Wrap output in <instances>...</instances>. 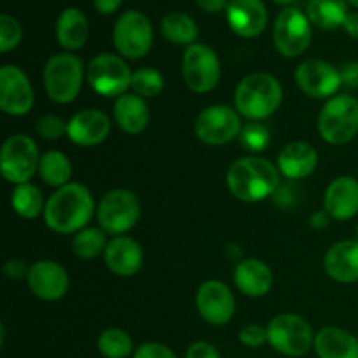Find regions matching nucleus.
Returning <instances> with one entry per match:
<instances>
[{
	"label": "nucleus",
	"mask_w": 358,
	"mask_h": 358,
	"mask_svg": "<svg viewBox=\"0 0 358 358\" xmlns=\"http://www.w3.org/2000/svg\"><path fill=\"white\" fill-rule=\"evenodd\" d=\"M94 198L90 189L77 182L56 189L45 201L44 222L58 234H76L87 226L94 215Z\"/></svg>",
	"instance_id": "1"
},
{
	"label": "nucleus",
	"mask_w": 358,
	"mask_h": 358,
	"mask_svg": "<svg viewBox=\"0 0 358 358\" xmlns=\"http://www.w3.org/2000/svg\"><path fill=\"white\" fill-rule=\"evenodd\" d=\"M226 180L234 198L245 203H259L276 194L280 189V170L264 157L247 156L231 164Z\"/></svg>",
	"instance_id": "2"
},
{
	"label": "nucleus",
	"mask_w": 358,
	"mask_h": 358,
	"mask_svg": "<svg viewBox=\"0 0 358 358\" xmlns=\"http://www.w3.org/2000/svg\"><path fill=\"white\" fill-rule=\"evenodd\" d=\"M283 100V87L275 76L255 72L243 77L234 90V108L250 121H262L275 114Z\"/></svg>",
	"instance_id": "3"
},
{
	"label": "nucleus",
	"mask_w": 358,
	"mask_h": 358,
	"mask_svg": "<svg viewBox=\"0 0 358 358\" xmlns=\"http://www.w3.org/2000/svg\"><path fill=\"white\" fill-rule=\"evenodd\" d=\"M83 79V59L72 52H59L51 56L42 73L45 93L55 103L59 105L72 103L79 96Z\"/></svg>",
	"instance_id": "4"
},
{
	"label": "nucleus",
	"mask_w": 358,
	"mask_h": 358,
	"mask_svg": "<svg viewBox=\"0 0 358 358\" xmlns=\"http://www.w3.org/2000/svg\"><path fill=\"white\" fill-rule=\"evenodd\" d=\"M318 133L331 145H345L358 133V100L350 94H338L325 101L318 114Z\"/></svg>",
	"instance_id": "5"
},
{
	"label": "nucleus",
	"mask_w": 358,
	"mask_h": 358,
	"mask_svg": "<svg viewBox=\"0 0 358 358\" xmlns=\"http://www.w3.org/2000/svg\"><path fill=\"white\" fill-rule=\"evenodd\" d=\"M142 206L135 192L129 189H114L103 194L96 208L100 229L112 236H122L140 220Z\"/></svg>",
	"instance_id": "6"
},
{
	"label": "nucleus",
	"mask_w": 358,
	"mask_h": 358,
	"mask_svg": "<svg viewBox=\"0 0 358 358\" xmlns=\"http://www.w3.org/2000/svg\"><path fill=\"white\" fill-rule=\"evenodd\" d=\"M268 343L285 357H304L315 345L311 325L294 313L276 315L268 324Z\"/></svg>",
	"instance_id": "7"
},
{
	"label": "nucleus",
	"mask_w": 358,
	"mask_h": 358,
	"mask_svg": "<svg viewBox=\"0 0 358 358\" xmlns=\"http://www.w3.org/2000/svg\"><path fill=\"white\" fill-rule=\"evenodd\" d=\"M41 154L31 136L17 133L3 142L0 152V170L3 178L10 184H27L35 173H38Z\"/></svg>",
	"instance_id": "8"
},
{
	"label": "nucleus",
	"mask_w": 358,
	"mask_h": 358,
	"mask_svg": "<svg viewBox=\"0 0 358 358\" xmlns=\"http://www.w3.org/2000/svg\"><path fill=\"white\" fill-rule=\"evenodd\" d=\"M86 77L94 93L105 98H119L128 93V87H131L133 72L124 58L110 52H101L90 62Z\"/></svg>",
	"instance_id": "9"
},
{
	"label": "nucleus",
	"mask_w": 358,
	"mask_h": 358,
	"mask_svg": "<svg viewBox=\"0 0 358 358\" xmlns=\"http://www.w3.org/2000/svg\"><path fill=\"white\" fill-rule=\"evenodd\" d=\"M220 59L212 48L192 44L185 49L182 58V77L192 93H210L220 80Z\"/></svg>",
	"instance_id": "10"
},
{
	"label": "nucleus",
	"mask_w": 358,
	"mask_h": 358,
	"mask_svg": "<svg viewBox=\"0 0 358 358\" xmlns=\"http://www.w3.org/2000/svg\"><path fill=\"white\" fill-rule=\"evenodd\" d=\"M154 31L150 20L140 10H126L114 27V45L122 58L138 59L150 51Z\"/></svg>",
	"instance_id": "11"
},
{
	"label": "nucleus",
	"mask_w": 358,
	"mask_h": 358,
	"mask_svg": "<svg viewBox=\"0 0 358 358\" xmlns=\"http://www.w3.org/2000/svg\"><path fill=\"white\" fill-rule=\"evenodd\" d=\"M311 21L297 7H285L276 16L273 28V41L280 55L297 58L311 44Z\"/></svg>",
	"instance_id": "12"
},
{
	"label": "nucleus",
	"mask_w": 358,
	"mask_h": 358,
	"mask_svg": "<svg viewBox=\"0 0 358 358\" xmlns=\"http://www.w3.org/2000/svg\"><path fill=\"white\" fill-rule=\"evenodd\" d=\"M241 119L236 108L227 105H212L199 112L194 122V133L206 145H224L240 136Z\"/></svg>",
	"instance_id": "13"
},
{
	"label": "nucleus",
	"mask_w": 358,
	"mask_h": 358,
	"mask_svg": "<svg viewBox=\"0 0 358 358\" xmlns=\"http://www.w3.org/2000/svg\"><path fill=\"white\" fill-rule=\"evenodd\" d=\"M34 101V87L27 73L16 65H3L0 69V108L3 114L13 117L27 115Z\"/></svg>",
	"instance_id": "14"
},
{
	"label": "nucleus",
	"mask_w": 358,
	"mask_h": 358,
	"mask_svg": "<svg viewBox=\"0 0 358 358\" xmlns=\"http://www.w3.org/2000/svg\"><path fill=\"white\" fill-rule=\"evenodd\" d=\"M196 308L203 320L210 325H226L236 313V299L226 283L208 280L196 292Z\"/></svg>",
	"instance_id": "15"
},
{
	"label": "nucleus",
	"mask_w": 358,
	"mask_h": 358,
	"mask_svg": "<svg viewBox=\"0 0 358 358\" xmlns=\"http://www.w3.org/2000/svg\"><path fill=\"white\" fill-rule=\"evenodd\" d=\"M296 83L311 98H332L343 86L341 72L324 59H304L296 70Z\"/></svg>",
	"instance_id": "16"
},
{
	"label": "nucleus",
	"mask_w": 358,
	"mask_h": 358,
	"mask_svg": "<svg viewBox=\"0 0 358 358\" xmlns=\"http://www.w3.org/2000/svg\"><path fill=\"white\" fill-rule=\"evenodd\" d=\"M27 283L35 297L52 303L62 299L69 292L70 278L66 269L59 262L42 259L30 266Z\"/></svg>",
	"instance_id": "17"
},
{
	"label": "nucleus",
	"mask_w": 358,
	"mask_h": 358,
	"mask_svg": "<svg viewBox=\"0 0 358 358\" xmlns=\"http://www.w3.org/2000/svg\"><path fill=\"white\" fill-rule=\"evenodd\" d=\"M110 129V117L105 112L86 108L70 117L66 136L79 147H96L108 138Z\"/></svg>",
	"instance_id": "18"
},
{
	"label": "nucleus",
	"mask_w": 358,
	"mask_h": 358,
	"mask_svg": "<svg viewBox=\"0 0 358 358\" xmlns=\"http://www.w3.org/2000/svg\"><path fill=\"white\" fill-rule=\"evenodd\" d=\"M226 13L231 30L245 38L261 35L268 24V9L262 0H229Z\"/></svg>",
	"instance_id": "19"
},
{
	"label": "nucleus",
	"mask_w": 358,
	"mask_h": 358,
	"mask_svg": "<svg viewBox=\"0 0 358 358\" xmlns=\"http://www.w3.org/2000/svg\"><path fill=\"white\" fill-rule=\"evenodd\" d=\"M324 210L332 220L353 219L358 213V180L350 175L334 178L324 196Z\"/></svg>",
	"instance_id": "20"
},
{
	"label": "nucleus",
	"mask_w": 358,
	"mask_h": 358,
	"mask_svg": "<svg viewBox=\"0 0 358 358\" xmlns=\"http://www.w3.org/2000/svg\"><path fill=\"white\" fill-rule=\"evenodd\" d=\"M108 271L121 278L135 276L142 269L143 250L136 240L129 236H114L103 252Z\"/></svg>",
	"instance_id": "21"
},
{
	"label": "nucleus",
	"mask_w": 358,
	"mask_h": 358,
	"mask_svg": "<svg viewBox=\"0 0 358 358\" xmlns=\"http://www.w3.org/2000/svg\"><path fill=\"white\" fill-rule=\"evenodd\" d=\"M318 152L311 143L308 142H290L287 143L278 154L276 166L283 177L290 180H301L306 178L317 170Z\"/></svg>",
	"instance_id": "22"
},
{
	"label": "nucleus",
	"mask_w": 358,
	"mask_h": 358,
	"mask_svg": "<svg viewBox=\"0 0 358 358\" xmlns=\"http://www.w3.org/2000/svg\"><path fill=\"white\" fill-rule=\"evenodd\" d=\"M325 273L334 282L350 283L358 282V241L343 240L332 245L324 259Z\"/></svg>",
	"instance_id": "23"
},
{
	"label": "nucleus",
	"mask_w": 358,
	"mask_h": 358,
	"mask_svg": "<svg viewBox=\"0 0 358 358\" xmlns=\"http://www.w3.org/2000/svg\"><path fill=\"white\" fill-rule=\"evenodd\" d=\"M233 280L243 296L262 297L271 290L273 271L261 259H245L234 268Z\"/></svg>",
	"instance_id": "24"
},
{
	"label": "nucleus",
	"mask_w": 358,
	"mask_h": 358,
	"mask_svg": "<svg viewBox=\"0 0 358 358\" xmlns=\"http://www.w3.org/2000/svg\"><path fill=\"white\" fill-rule=\"evenodd\" d=\"M114 121L128 135H140L145 131L150 121V110L145 98L135 93H124L114 103Z\"/></svg>",
	"instance_id": "25"
},
{
	"label": "nucleus",
	"mask_w": 358,
	"mask_h": 358,
	"mask_svg": "<svg viewBox=\"0 0 358 358\" xmlns=\"http://www.w3.org/2000/svg\"><path fill=\"white\" fill-rule=\"evenodd\" d=\"M318 358H358V338L341 327H324L315 334Z\"/></svg>",
	"instance_id": "26"
},
{
	"label": "nucleus",
	"mask_w": 358,
	"mask_h": 358,
	"mask_svg": "<svg viewBox=\"0 0 358 358\" xmlns=\"http://www.w3.org/2000/svg\"><path fill=\"white\" fill-rule=\"evenodd\" d=\"M87 35H90V24L83 10L77 7H69L59 14L56 21V38L63 49L69 52L79 51L87 42Z\"/></svg>",
	"instance_id": "27"
},
{
	"label": "nucleus",
	"mask_w": 358,
	"mask_h": 358,
	"mask_svg": "<svg viewBox=\"0 0 358 358\" xmlns=\"http://www.w3.org/2000/svg\"><path fill=\"white\" fill-rule=\"evenodd\" d=\"M348 14L346 0H310L308 2V20L324 30L343 27Z\"/></svg>",
	"instance_id": "28"
},
{
	"label": "nucleus",
	"mask_w": 358,
	"mask_h": 358,
	"mask_svg": "<svg viewBox=\"0 0 358 358\" xmlns=\"http://www.w3.org/2000/svg\"><path fill=\"white\" fill-rule=\"evenodd\" d=\"M38 177L51 187H63L70 184L72 177V161L62 150H48L41 156L38 163Z\"/></svg>",
	"instance_id": "29"
},
{
	"label": "nucleus",
	"mask_w": 358,
	"mask_h": 358,
	"mask_svg": "<svg viewBox=\"0 0 358 358\" xmlns=\"http://www.w3.org/2000/svg\"><path fill=\"white\" fill-rule=\"evenodd\" d=\"M10 205H13V210L21 219L28 220L37 219L45 210V201L41 189L37 185L30 184V182L14 187L13 194H10Z\"/></svg>",
	"instance_id": "30"
},
{
	"label": "nucleus",
	"mask_w": 358,
	"mask_h": 358,
	"mask_svg": "<svg viewBox=\"0 0 358 358\" xmlns=\"http://www.w3.org/2000/svg\"><path fill=\"white\" fill-rule=\"evenodd\" d=\"M164 38L178 45H192L198 38V24L184 13H170L161 21Z\"/></svg>",
	"instance_id": "31"
},
{
	"label": "nucleus",
	"mask_w": 358,
	"mask_h": 358,
	"mask_svg": "<svg viewBox=\"0 0 358 358\" xmlns=\"http://www.w3.org/2000/svg\"><path fill=\"white\" fill-rule=\"evenodd\" d=\"M98 352L105 358H128L135 353V346H133L131 336L126 331L117 327L105 329L100 336H98Z\"/></svg>",
	"instance_id": "32"
},
{
	"label": "nucleus",
	"mask_w": 358,
	"mask_h": 358,
	"mask_svg": "<svg viewBox=\"0 0 358 358\" xmlns=\"http://www.w3.org/2000/svg\"><path fill=\"white\" fill-rule=\"evenodd\" d=\"M107 245V233L98 227H84L72 238L73 254L84 261L96 259L101 252H105Z\"/></svg>",
	"instance_id": "33"
},
{
	"label": "nucleus",
	"mask_w": 358,
	"mask_h": 358,
	"mask_svg": "<svg viewBox=\"0 0 358 358\" xmlns=\"http://www.w3.org/2000/svg\"><path fill=\"white\" fill-rule=\"evenodd\" d=\"M131 87L138 96L154 98L163 91L164 79L159 70L152 69V66H142L133 72Z\"/></svg>",
	"instance_id": "34"
},
{
	"label": "nucleus",
	"mask_w": 358,
	"mask_h": 358,
	"mask_svg": "<svg viewBox=\"0 0 358 358\" xmlns=\"http://www.w3.org/2000/svg\"><path fill=\"white\" fill-rule=\"evenodd\" d=\"M240 143L245 150L248 152H262L269 147L271 142V133H269L268 126L262 124L259 121H250L241 128L240 133Z\"/></svg>",
	"instance_id": "35"
},
{
	"label": "nucleus",
	"mask_w": 358,
	"mask_h": 358,
	"mask_svg": "<svg viewBox=\"0 0 358 358\" xmlns=\"http://www.w3.org/2000/svg\"><path fill=\"white\" fill-rule=\"evenodd\" d=\"M23 37V30L17 20H14L9 14L0 16V51L9 52L16 48Z\"/></svg>",
	"instance_id": "36"
},
{
	"label": "nucleus",
	"mask_w": 358,
	"mask_h": 358,
	"mask_svg": "<svg viewBox=\"0 0 358 358\" xmlns=\"http://www.w3.org/2000/svg\"><path fill=\"white\" fill-rule=\"evenodd\" d=\"M66 128H69V121H63L58 115H42L38 117L37 124H35V131L41 138L44 140H59L66 136Z\"/></svg>",
	"instance_id": "37"
},
{
	"label": "nucleus",
	"mask_w": 358,
	"mask_h": 358,
	"mask_svg": "<svg viewBox=\"0 0 358 358\" xmlns=\"http://www.w3.org/2000/svg\"><path fill=\"white\" fill-rule=\"evenodd\" d=\"M238 338H240L241 345L247 348H261L268 343V327H262L259 324H248L241 329Z\"/></svg>",
	"instance_id": "38"
},
{
	"label": "nucleus",
	"mask_w": 358,
	"mask_h": 358,
	"mask_svg": "<svg viewBox=\"0 0 358 358\" xmlns=\"http://www.w3.org/2000/svg\"><path fill=\"white\" fill-rule=\"evenodd\" d=\"M133 358H177L173 350L168 348L163 343H143L133 353Z\"/></svg>",
	"instance_id": "39"
},
{
	"label": "nucleus",
	"mask_w": 358,
	"mask_h": 358,
	"mask_svg": "<svg viewBox=\"0 0 358 358\" xmlns=\"http://www.w3.org/2000/svg\"><path fill=\"white\" fill-rule=\"evenodd\" d=\"M185 358H222L219 350L206 341H196L187 348Z\"/></svg>",
	"instance_id": "40"
},
{
	"label": "nucleus",
	"mask_w": 358,
	"mask_h": 358,
	"mask_svg": "<svg viewBox=\"0 0 358 358\" xmlns=\"http://www.w3.org/2000/svg\"><path fill=\"white\" fill-rule=\"evenodd\" d=\"M30 266L23 261V259H9L3 264V275L10 280H23L28 276Z\"/></svg>",
	"instance_id": "41"
},
{
	"label": "nucleus",
	"mask_w": 358,
	"mask_h": 358,
	"mask_svg": "<svg viewBox=\"0 0 358 358\" xmlns=\"http://www.w3.org/2000/svg\"><path fill=\"white\" fill-rule=\"evenodd\" d=\"M339 72H341V80L345 86L358 90V62L346 63Z\"/></svg>",
	"instance_id": "42"
},
{
	"label": "nucleus",
	"mask_w": 358,
	"mask_h": 358,
	"mask_svg": "<svg viewBox=\"0 0 358 358\" xmlns=\"http://www.w3.org/2000/svg\"><path fill=\"white\" fill-rule=\"evenodd\" d=\"M196 3L199 6V9H203L205 13H220L222 9H227V0H196Z\"/></svg>",
	"instance_id": "43"
},
{
	"label": "nucleus",
	"mask_w": 358,
	"mask_h": 358,
	"mask_svg": "<svg viewBox=\"0 0 358 358\" xmlns=\"http://www.w3.org/2000/svg\"><path fill=\"white\" fill-rule=\"evenodd\" d=\"M331 220H332L331 215H329L325 210H318V212H315L313 215H311L310 226L313 227V229L322 231V229H325V227L329 226V222H331Z\"/></svg>",
	"instance_id": "44"
},
{
	"label": "nucleus",
	"mask_w": 358,
	"mask_h": 358,
	"mask_svg": "<svg viewBox=\"0 0 358 358\" xmlns=\"http://www.w3.org/2000/svg\"><path fill=\"white\" fill-rule=\"evenodd\" d=\"M122 0H94V7H96L98 13L101 14H112L121 7Z\"/></svg>",
	"instance_id": "45"
},
{
	"label": "nucleus",
	"mask_w": 358,
	"mask_h": 358,
	"mask_svg": "<svg viewBox=\"0 0 358 358\" xmlns=\"http://www.w3.org/2000/svg\"><path fill=\"white\" fill-rule=\"evenodd\" d=\"M345 30L350 37L358 38V13H350L345 20Z\"/></svg>",
	"instance_id": "46"
},
{
	"label": "nucleus",
	"mask_w": 358,
	"mask_h": 358,
	"mask_svg": "<svg viewBox=\"0 0 358 358\" xmlns=\"http://www.w3.org/2000/svg\"><path fill=\"white\" fill-rule=\"evenodd\" d=\"M273 2H276V3H282V6H289V3L292 2V0H273Z\"/></svg>",
	"instance_id": "47"
},
{
	"label": "nucleus",
	"mask_w": 358,
	"mask_h": 358,
	"mask_svg": "<svg viewBox=\"0 0 358 358\" xmlns=\"http://www.w3.org/2000/svg\"><path fill=\"white\" fill-rule=\"evenodd\" d=\"M350 3H352V6H355V7H358V0H348Z\"/></svg>",
	"instance_id": "48"
},
{
	"label": "nucleus",
	"mask_w": 358,
	"mask_h": 358,
	"mask_svg": "<svg viewBox=\"0 0 358 358\" xmlns=\"http://www.w3.org/2000/svg\"><path fill=\"white\" fill-rule=\"evenodd\" d=\"M355 240L358 241V224H357V227H355Z\"/></svg>",
	"instance_id": "49"
}]
</instances>
